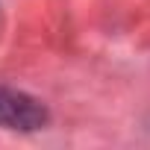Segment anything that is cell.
Segmentation results:
<instances>
[{"label": "cell", "mask_w": 150, "mask_h": 150, "mask_svg": "<svg viewBox=\"0 0 150 150\" xmlns=\"http://www.w3.org/2000/svg\"><path fill=\"white\" fill-rule=\"evenodd\" d=\"M44 124H47V109L35 97L0 86V127L30 132V129H38Z\"/></svg>", "instance_id": "cell-1"}]
</instances>
